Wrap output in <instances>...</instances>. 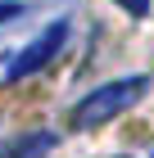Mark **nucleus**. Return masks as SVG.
<instances>
[{"label": "nucleus", "mask_w": 154, "mask_h": 158, "mask_svg": "<svg viewBox=\"0 0 154 158\" xmlns=\"http://www.w3.org/2000/svg\"><path fill=\"white\" fill-rule=\"evenodd\" d=\"M150 90V77H122V81H109L100 86V90H91V95L73 109V127L77 131H91V127H104V122H113L118 113H127L136 99Z\"/></svg>", "instance_id": "1"}, {"label": "nucleus", "mask_w": 154, "mask_h": 158, "mask_svg": "<svg viewBox=\"0 0 154 158\" xmlns=\"http://www.w3.org/2000/svg\"><path fill=\"white\" fill-rule=\"evenodd\" d=\"M64 41H68V23H50L46 32H41V36H36L32 45H27L23 54H18V59L5 68V81H18V77L36 73V68H46V63L59 54V45H64Z\"/></svg>", "instance_id": "2"}, {"label": "nucleus", "mask_w": 154, "mask_h": 158, "mask_svg": "<svg viewBox=\"0 0 154 158\" xmlns=\"http://www.w3.org/2000/svg\"><path fill=\"white\" fill-rule=\"evenodd\" d=\"M50 149H55V135L50 131H32V135H23V140H14L0 158H46Z\"/></svg>", "instance_id": "3"}, {"label": "nucleus", "mask_w": 154, "mask_h": 158, "mask_svg": "<svg viewBox=\"0 0 154 158\" xmlns=\"http://www.w3.org/2000/svg\"><path fill=\"white\" fill-rule=\"evenodd\" d=\"M122 9L127 14H136V18H145V14H150V0H118Z\"/></svg>", "instance_id": "4"}, {"label": "nucleus", "mask_w": 154, "mask_h": 158, "mask_svg": "<svg viewBox=\"0 0 154 158\" xmlns=\"http://www.w3.org/2000/svg\"><path fill=\"white\" fill-rule=\"evenodd\" d=\"M14 14H18V5H0V23H9Z\"/></svg>", "instance_id": "5"}]
</instances>
